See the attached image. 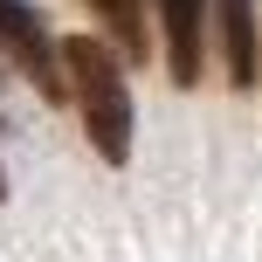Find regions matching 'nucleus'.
I'll return each instance as SVG.
<instances>
[{
    "mask_svg": "<svg viewBox=\"0 0 262 262\" xmlns=\"http://www.w3.org/2000/svg\"><path fill=\"white\" fill-rule=\"evenodd\" d=\"M0 193H7V180H0Z\"/></svg>",
    "mask_w": 262,
    "mask_h": 262,
    "instance_id": "6",
    "label": "nucleus"
},
{
    "mask_svg": "<svg viewBox=\"0 0 262 262\" xmlns=\"http://www.w3.org/2000/svg\"><path fill=\"white\" fill-rule=\"evenodd\" d=\"M221 7V55H228V83L249 90L255 83V0H214Z\"/></svg>",
    "mask_w": 262,
    "mask_h": 262,
    "instance_id": "4",
    "label": "nucleus"
},
{
    "mask_svg": "<svg viewBox=\"0 0 262 262\" xmlns=\"http://www.w3.org/2000/svg\"><path fill=\"white\" fill-rule=\"evenodd\" d=\"M0 49H7L14 62L28 69V83H35L49 104H62V97H69V62H62V41H49V21H41L28 0H0Z\"/></svg>",
    "mask_w": 262,
    "mask_h": 262,
    "instance_id": "2",
    "label": "nucleus"
},
{
    "mask_svg": "<svg viewBox=\"0 0 262 262\" xmlns=\"http://www.w3.org/2000/svg\"><path fill=\"white\" fill-rule=\"evenodd\" d=\"M159 28H166V76L180 90L200 83V35H207V0H159Z\"/></svg>",
    "mask_w": 262,
    "mask_h": 262,
    "instance_id": "3",
    "label": "nucleus"
},
{
    "mask_svg": "<svg viewBox=\"0 0 262 262\" xmlns=\"http://www.w3.org/2000/svg\"><path fill=\"white\" fill-rule=\"evenodd\" d=\"M62 62H69V104L83 118V138L104 166H124L131 159V83H124V55L97 35H69L62 41Z\"/></svg>",
    "mask_w": 262,
    "mask_h": 262,
    "instance_id": "1",
    "label": "nucleus"
},
{
    "mask_svg": "<svg viewBox=\"0 0 262 262\" xmlns=\"http://www.w3.org/2000/svg\"><path fill=\"white\" fill-rule=\"evenodd\" d=\"M90 14L104 21L111 49L124 62H145V0H90Z\"/></svg>",
    "mask_w": 262,
    "mask_h": 262,
    "instance_id": "5",
    "label": "nucleus"
}]
</instances>
